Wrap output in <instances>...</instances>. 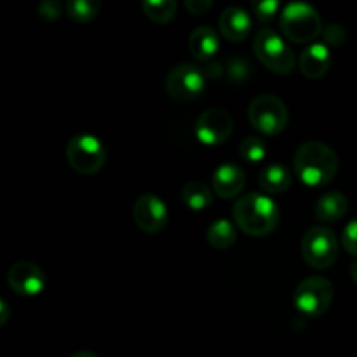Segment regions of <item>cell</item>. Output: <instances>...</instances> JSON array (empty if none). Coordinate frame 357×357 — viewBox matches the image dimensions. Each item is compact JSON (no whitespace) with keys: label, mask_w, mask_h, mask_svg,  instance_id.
Here are the masks:
<instances>
[{"label":"cell","mask_w":357,"mask_h":357,"mask_svg":"<svg viewBox=\"0 0 357 357\" xmlns=\"http://www.w3.org/2000/svg\"><path fill=\"white\" fill-rule=\"evenodd\" d=\"M145 16L157 24H167L174 20L178 0H142Z\"/></svg>","instance_id":"44dd1931"},{"label":"cell","mask_w":357,"mask_h":357,"mask_svg":"<svg viewBox=\"0 0 357 357\" xmlns=\"http://www.w3.org/2000/svg\"><path fill=\"white\" fill-rule=\"evenodd\" d=\"M237 241V229L230 220L218 218L208 227V243L216 250H227Z\"/></svg>","instance_id":"ffe728a7"},{"label":"cell","mask_w":357,"mask_h":357,"mask_svg":"<svg viewBox=\"0 0 357 357\" xmlns=\"http://www.w3.org/2000/svg\"><path fill=\"white\" fill-rule=\"evenodd\" d=\"M331 66V52L326 44H310L300 56V70L310 80H317L328 73Z\"/></svg>","instance_id":"9a60e30c"},{"label":"cell","mask_w":357,"mask_h":357,"mask_svg":"<svg viewBox=\"0 0 357 357\" xmlns=\"http://www.w3.org/2000/svg\"><path fill=\"white\" fill-rule=\"evenodd\" d=\"M324 37H326L328 42L331 44H342L345 38V30L340 26V24H330L324 31Z\"/></svg>","instance_id":"83f0119b"},{"label":"cell","mask_w":357,"mask_h":357,"mask_svg":"<svg viewBox=\"0 0 357 357\" xmlns=\"http://www.w3.org/2000/svg\"><path fill=\"white\" fill-rule=\"evenodd\" d=\"M279 6H281V0H251V7H253V13L261 23H268V21L274 20L278 16Z\"/></svg>","instance_id":"cb8c5ba5"},{"label":"cell","mask_w":357,"mask_h":357,"mask_svg":"<svg viewBox=\"0 0 357 357\" xmlns=\"http://www.w3.org/2000/svg\"><path fill=\"white\" fill-rule=\"evenodd\" d=\"M7 284L20 296H37L45 288V275L33 261H16L7 272Z\"/></svg>","instance_id":"7c38bea8"},{"label":"cell","mask_w":357,"mask_h":357,"mask_svg":"<svg viewBox=\"0 0 357 357\" xmlns=\"http://www.w3.org/2000/svg\"><path fill=\"white\" fill-rule=\"evenodd\" d=\"M232 129L234 121L229 112L222 110V108H211L199 115L194 131L199 142L209 146H216L230 138Z\"/></svg>","instance_id":"30bf717a"},{"label":"cell","mask_w":357,"mask_h":357,"mask_svg":"<svg viewBox=\"0 0 357 357\" xmlns=\"http://www.w3.org/2000/svg\"><path fill=\"white\" fill-rule=\"evenodd\" d=\"M302 257L312 268H330L338 258V239L326 227H310L302 239Z\"/></svg>","instance_id":"ba28073f"},{"label":"cell","mask_w":357,"mask_h":357,"mask_svg":"<svg viewBox=\"0 0 357 357\" xmlns=\"http://www.w3.org/2000/svg\"><path fill=\"white\" fill-rule=\"evenodd\" d=\"M181 201L192 211H204L213 204V194L202 181H188L181 190Z\"/></svg>","instance_id":"d6986e66"},{"label":"cell","mask_w":357,"mask_h":357,"mask_svg":"<svg viewBox=\"0 0 357 357\" xmlns=\"http://www.w3.org/2000/svg\"><path fill=\"white\" fill-rule=\"evenodd\" d=\"M66 160L70 167L80 174H94L105 166L107 150L94 135H75L66 143Z\"/></svg>","instance_id":"8992f818"},{"label":"cell","mask_w":357,"mask_h":357,"mask_svg":"<svg viewBox=\"0 0 357 357\" xmlns=\"http://www.w3.org/2000/svg\"><path fill=\"white\" fill-rule=\"evenodd\" d=\"M101 0H66V14L75 23H89L98 16Z\"/></svg>","instance_id":"7402d4cb"},{"label":"cell","mask_w":357,"mask_h":357,"mask_svg":"<svg viewBox=\"0 0 357 357\" xmlns=\"http://www.w3.org/2000/svg\"><path fill=\"white\" fill-rule=\"evenodd\" d=\"M349 201L342 192H328L316 202V218L324 223H335L345 216Z\"/></svg>","instance_id":"e0dca14e"},{"label":"cell","mask_w":357,"mask_h":357,"mask_svg":"<svg viewBox=\"0 0 357 357\" xmlns=\"http://www.w3.org/2000/svg\"><path fill=\"white\" fill-rule=\"evenodd\" d=\"M291 171L284 164H268L260 171L258 183L267 194H282L291 185Z\"/></svg>","instance_id":"ac0fdd59"},{"label":"cell","mask_w":357,"mask_h":357,"mask_svg":"<svg viewBox=\"0 0 357 357\" xmlns=\"http://www.w3.org/2000/svg\"><path fill=\"white\" fill-rule=\"evenodd\" d=\"M7 319H9V305L6 300H0V326H3Z\"/></svg>","instance_id":"f1b7e54d"},{"label":"cell","mask_w":357,"mask_h":357,"mask_svg":"<svg viewBox=\"0 0 357 357\" xmlns=\"http://www.w3.org/2000/svg\"><path fill=\"white\" fill-rule=\"evenodd\" d=\"M281 31L295 44L316 40L323 31V21L317 10L307 2H291L282 9L279 17Z\"/></svg>","instance_id":"3957f363"},{"label":"cell","mask_w":357,"mask_h":357,"mask_svg":"<svg viewBox=\"0 0 357 357\" xmlns=\"http://www.w3.org/2000/svg\"><path fill=\"white\" fill-rule=\"evenodd\" d=\"M342 244H344V250L349 255L357 258V218L351 220V222L345 225L344 236H342Z\"/></svg>","instance_id":"484cf974"},{"label":"cell","mask_w":357,"mask_h":357,"mask_svg":"<svg viewBox=\"0 0 357 357\" xmlns=\"http://www.w3.org/2000/svg\"><path fill=\"white\" fill-rule=\"evenodd\" d=\"M239 153L246 162L258 164L267 155V143L260 136H248V138L241 142Z\"/></svg>","instance_id":"603a6c76"},{"label":"cell","mask_w":357,"mask_h":357,"mask_svg":"<svg viewBox=\"0 0 357 357\" xmlns=\"http://www.w3.org/2000/svg\"><path fill=\"white\" fill-rule=\"evenodd\" d=\"M232 216L244 234L251 237H265L279 225L281 211L268 195L251 192L237 199Z\"/></svg>","instance_id":"7a4b0ae2"},{"label":"cell","mask_w":357,"mask_h":357,"mask_svg":"<svg viewBox=\"0 0 357 357\" xmlns=\"http://www.w3.org/2000/svg\"><path fill=\"white\" fill-rule=\"evenodd\" d=\"M132 218L139 230L145 234H159L167 225V206L155 194H143L136 199L132 208Z\"/></svg>","instance_id":"8fae6325"},{"label":"cell","mask_w":357,"mask_h":357,"mask_svg":"<svg viewBox=\"0 0 357 357\" xmlns=\"http://www.w3.org/2000/svg\"><path fill=\"white\" fill-rule=\"evenodd\" d=\"M213 190L222 199H234L241 195L246 187V174L239 166L232 162L220 164L211 178Z\"/></svg>","instance_id":"4fadbf2b"},{"label":"cell","mask_w":357,"mask_h":357,"mask_svg":"<svg viewBox=\"0 0 357 357\" xmlns=\"http://www.w3.org/2000/svg\"><path fill=\"white\" fill-rule=\"evenodd\" d=\"M349 274H351L352 281H354L356 284H357V260L354 261V264L351 265V268H349Z\"/></svg>","instance_id":"f546056e"},{"label":"cell","mask_w":357,"mask_h":357,"mask_svg":"<svg viewBox=\"0 0 357 357\" xmlns=\"http://www.w3.org/2000/svg\"><path fill=\"white\" fill-rule=\"evenodd\" d=\"M333 284L328 279L317 278H307L296 286L295 295H293V303H295L296 310L307 317H319L330 309L331 302H333Z\"/></svg>","instance_id":"52a82bcc"},{"label":"cell","mask_w":357,"mask_h":357,"mask_svg":"<svg viewBox=\"0 0 357 357\" xmlns=\"http://www.w3.org/2000/svg\"><path fill=\"white\" fill-rule=\"evenodd\" d=\"M248 119L260 135L278 136L288 126L289 114L281 98L274 94H260L251 101Z\"/></svg>","instance_id":"5b68a950"},{"label":"cell","mask_w":357,"mask_h":357,"mask_svg":"<svg viewBox=\"0 0 357 357\" xmlns=\"http://www.w3.org/2000/svg\"><path fill=\"white\" fill-rule=\"evenodd\" d=\"M220 33L230 42H243L246 40L248 35L251 33L253 28V21H251L250 14L243 9V7H227L222 13L218 20Z\"/></svg>","instance_id":"5bb4252c"},{"label":"cell","mask_w":357,"mask_h":357,"mask_svg":"<svg viewBox=\"0 0 357 357\" xmlns=\"http://www.w3.org/2000/svg\"><path fill=\"white\" fill-rule=\"evenodd\" d=\"M70 357H98V356L93 354V352H77V354H73Z\"/></svg>","instance_id":"4dcf8cb0"},{"label":"cell","mask_w":357,"mask_h":357,"mask_svg":"<svg viewBox=\"0 0 357 357\" xmlns=\"http://www.w3.org/2000/svg\"><path fill=\"white\" fill-rule=\"evenodd\" d=\"M38 16L42 17L44 21H58L63 14V6L59 0H42L37 7Z\"/></svg>","instance_id":"d4e9b609"},{"label":"cell","mask_w":357,"mask_h":357,"mask_svg":"<svg viewBox=\"0 0 357 357\" xmlns=\"http://www.w3.org/2000/svg\"><path fill=\"white\" fill-rule=\"evenodd\" d=\"M213 6V0H185V7L194 16H202L208 13Z\"/></svg>","instance_id":"4316f807"},{"label":"cell","mask_w":357,"mask_h":357,"mask_svg":"<svg viewBox=\"0 0 357 357\" xmlns=\"http://www.w3.org/2000/svg\"><path fill=\"white\" fill-rule=\"evenodd\" d=\"M206 89V77L199 66L181 63L171 68L166 77V93L178 103H190L197 100Z\"/></svg>","instance_id":"9c48e42d"},{"label":"cell","mask_w":357,"mask_h":357,"mask_svg":"<svg viewBox=\"0 0 357 357\" xmlns=\"http://www.w3.org/2000/svg\"><path fill=\"white\" fill-rule=\"evenodd\" d=\"M293 167L307 187H326L338 173V157L326 143L307 142L295 152Z\"/></svg>","instance_id":"6da1fadb"},{"label":"cell","mask_w":357,"mask_h":357,"mask_svg":"<svg viewBox=\"0 0 357 357\" xmlns=\"http://www.w3.org/2000/svg\"><path fill=\"white\" fill-rule=\"evenodd\" d=\"M188 49L192 56L199 61H209L220 51V37L213 28L199 26L195 28L188 38Z\"/></svg>","instance_id":"2e32d148"},{"label":"cell","mask_w":357,"mask_h":357,"mask_svg":"<svg viewBox=\"0 0 357 357\" xmlns=\"http://www.w3.org/2000/svg\"><path fill=\"white\" fill-rule=\"evenodd\" d=\"M253 51L261 65L278 75H289L295 70V52L282 40V37H279L271 28L258 31L253 40Z\"/></svg>","instance_id":"277c9868"}]
</instances>
